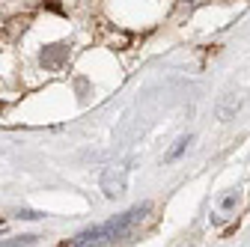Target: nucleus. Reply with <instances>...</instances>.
I'll return each instance as SVG.
<instances>
[{
    "mask_svg": "<svg viewBox=\"0 0 250 247\" xmlns=\"http://www.w3.org/2000/svg\"><path fill=\"white\" fill-rule=\"evenodd\" d=\"M102 191H104V197H119L122 191H125V167H107L104 173H102Z\"/></svg>",
    "mask_w": 250,
    "mask_h": 247,
    "instance_id": "2",
    "label": "nucleus"
},
{
    "mask_svg": "<svg viewBox=\"0 0 250 247\" xmlns=\"http://www.w3.org/2000/svg\"><path fill=\"white\" fill-rule=\"evenodd\" d=\"M146 211H149V203H140V206H134V208H128V211L116 214V218H110V221L102 224V226L83 229L81 235H75L72 241L60 244V247H104V244H110V241H116V238H122V235H128V232L146 218Z\"/></svg>",
    "mask_w": 250,
    "mask_h": 247,
    "instance_id": "1",
    "label": "nucleus"
},
{
    "mask_svg": "<svg viewBox=\"0 0 250 247\" xmlns=\"http://www.w3.org/2000/svg\"><path fill=\"white\" fill-rule=\"evenodd\" d=\"M235 110H238V99L227 96V99H224V104H221V122H227V119H229Z\"/></svg>",
    "mask_w": 250,
    "mask_h": 247,
    "instance_id": "4",
    "label": "nucleus"
},
{
    "mask_svg": "<svg viewBox=\"0 0 250 247\" xmlns=\"http://www.w3.org/2000/svg\"><path fill=\"white\" fill-rule=\"evenodd\" d=\"M21 244H36V235H21V238H9V241H0V247H21Z\"/></svg>",
    "mask_w": 250,
    "mask_h": 247,
    "instance_id": "6",
    "label": "nucleus"
},
{
    "mask_svg": "<svg viewBox=\"0 0 250 247\" xmlns=\"http://www.w3.org/2000/svg\"><path fill=\"white\" fill-rule=\"evenodd\" d=\"M188 143H191V137H179V140H176V146L167 152V161H176V158L182 155V152L188 149Z\"/></svg>",
    "mask_w": 250,
    "mask_h": 247,
    "instance_id": "5",
    "label": "nucleus"
},
{
    "mask_svg": "<svg viewBox=\"0 0 250 247\" xmlns=\"http://www.w3.org/2000/svg\"><path fill=\"white\" fill-rule=\"evenodd\" d=\"M235 203H238V194H227V197L221 200V206H224L227 211H229V208H235Z\"/></svg>",
    "mask_w": 250,
    "mask_h": 247,
    "instance_id": "7",
    "label": "nucleus"
},
{
    "mask_svg": "<svg viewBox=\"0 0 250 247\" xmlns=\"http://www.w3.org/2000/svg\"><path fill=\"white\" fill-rule=\"evenodd\" d=\"M62 57H66V48H62V45H51V48L42 51V63L45 66H57Z\"/></svg>",
    "mask_w": 250,
    "mask_h": 247,
    "instance_id": "3",
    "label": "nucleus"
}]
</instances>
